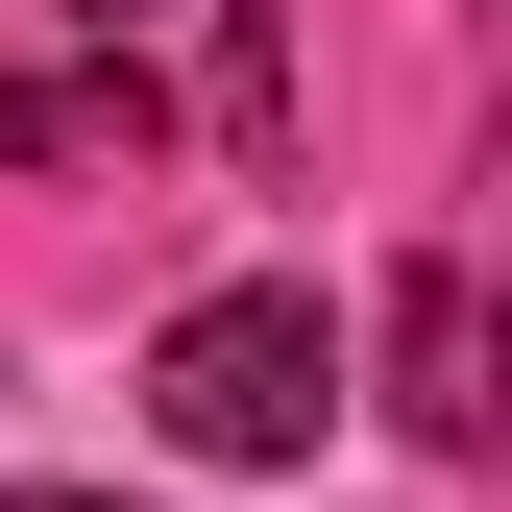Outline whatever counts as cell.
I'll return each mask as SVG.
<instances>
[{
    "mask_svg": "<svg viewBox=\"0 0 512 512\" xmlns=\"http://www.w3.org/2000/svg\"><path fill=\"white\" fill-rule=\"evenodd\" d=\"M147 415L196 439V464H317V415H342V317H317L293 269L196 293V317L147 342Z\"/></svg>",
    "mask_w": 512,
    "mask_h": 512,
    "instance_id": "6da1fadb",
    "label": "cell"
},
{
    "mask_svg": "<svg viewBox=\"0 0 512 512\" xmlns=\"http://www.w3.org/2000/svg\"><path fill=\"white\" fill-rule=\"evenodd\" d=\"M391 415L439 439V464H488V293L464 269H391Z\"/></svg>",
    "mask_w": 512,
    "mask_h": 512,
    "instance_id": "7a4b0ae2",
    "label": "cell"
},
{
    "mask_svg": "<svg viewBox=\"0 0 512 512\" xmlns=\"http://www.w3.org/2000/svg\"><path fill=\"white\" fill-rule=\"evenodd\" d=\"M147 122H171V98H147V49L98 25L74 74H0V171H74V147H147Z\"/></svg>",
    "mask_w": 512,
    "mask_h": 512,
    "instance_id": "3957f363",
    "label": "cell"
},
{
    "mask_svg": "<svg viewBox=\"0 0 512 512\" xmlns=\"http://www.w3.org/2000/svg\"><path fill=\"white\" fill-rule=\"evenodd\" d=\"M220 147L293 171V0H220Z\"/></svg>",
    "mask_w": 512,
    "mask_h": 512,
    "instance_id": "277c9868",
    "label": "cell"
},
{
    "mask_svg": "<svg viewBox=\"0 0 512 512\" xmlns=\"http://www.w3.org/2000/svg\"><path fill=\"white\" fill-rule=\"evenodd\" d=\"M0 512H122V488H0Z\"/></svg>",
    "mask_w": 512,
    "mask_h": 512,
    "instance_id": "5b68a950",
    "label": "cell"
},
{
    "mask_svg": "<svg viewBox=\"0 0 512 512\" xmlns=\"http://www.w3.org/2000/svg\"><path fill=\"white\" fill-rule=\"evenodd\" d=\"M74 25H147V0H74Z\"/></svg>",
    "mask_w": 512,
    "mask_h": 512,
    "instance_id": "8992f818",
    "label": "cell"
}]
</instances>
